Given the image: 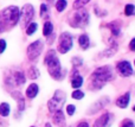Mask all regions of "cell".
<instances>
[{"instance_id": "obj_1", "label": "cell", "mask_w": 135, "mask_h": 127, "mask_svg": "<svg viewBox=\"0 0 135 127\" xmlns=\"http://www.w3.org/2000/svg\"><path fill=\"white\" fill-rule=\"evenodd\" d=\"M91 87L94 89H101L105 83H108L110 80L114 78V74L110 67L104 65L97 68L93 74H91Z\"/></svg>"}, {"instance_id": "obj_2", "label": "cell", "mask_w": 135, "mask_h": 127, "mask_svg": "<svg viewBox=\"0 0 135 127\" xmlns=\"http://www.w3.org/2000/svg\"><path fill=\"white\" fill-rule=\"evenodd\" d=\"M44 63L47 65L49 69V74L55 78V80H59L62 76V67H61V62L57 58L56 52L55 50H50L46 54L44 59Z\"/></svg>"}, {"instance_id": "obj_3", "label": "cell", "mask_w": 135, "mask_h": 127, "mask_svg": "<svg viewBox=\"0 0 135 127\" xmlns=\"http://www.w3.org/2000/svg\"><path fill=\"white\" fill-rule=\"evenodd\" d=\"M20 18V10L17 6H9L1 12V20L4 24L14 26Z\"/></svg>"}, {"instance_id": "obj_4", "label": "cell", "mask_w": 135, "mask_h": 127, "mask_svg": "<svg viewBox=\"0 0 135 127\" xmlns=\"http://www.w3.org/2000/svg\"><path fill=\"white\" fill-rule=\"evenodd\" d=\"M70 25L72 27H85L89 24V13L83 8H78L70 18Z\"/></svg>"}, {"instance_id": "obj_5", "label": "cell", "mask_w": 135, "mask_h": 127, "mask_svg": "<svg viewBox=\"0 0 135 127\" xmlns=\"http://www.w3.org/2000/svg\"><path fill=\"white\" fill-rule=\"evenodd\" d=\"M65 100H66L65 93L62 92V90H56L54 96H52V99H50L49 102H47V108H49V111L51 112V113H55L56 111L62 109L63 105L65 104Z\"/></svg>"}, {"instance_id": "obj_6", "label": "cell", "mask_w": 135, "mask_h": 127, "mask_svg": "<svg viewBox=\"0 0 135 127\" xmlns=\"http://www.w3.org/2000/svg\"><path fill=\"white\" fill-rule=\"evenodd\" d=\"M72 48V37L70 33L63 32L59 36V43H58V51L61 54H66Z\"/></svg>"}, {"instance_id": "obj_7", "label": "cell", "mask_w": 135, "mask_h": 127, "mask_svg": "<svg viewBox=\"0 0 135 127\" xmlns=\"http://www.w3.org/2000/svg\"><path fill=\"white\" fill-rule=\"evenodd\" d=\"M33 16H35V8H33L32 5L26 4L25 6L21 8L20 11V21L23 24V26H27L28 24L31 23V20L33 19Z\"/></svg>"}, {"instance_id": "obj_8", "label": "cell", "mask_w": 135, "mask_h": 127, "mask_svg": "<svg viewBox=\"0 0 135 127\" xmlns=\"http://www.w3.org/2000/svg\"><path fill=\"white\" fill-rule=\"evenodd\" d=\"M43 49H44V43H43L42 40H39V39L36 40V42L32 43V44L28 45V48H27V57L31 59V61L38 58L39 55L42 54Z\"/></svg>"}, {"instance_id": "obj_9", "label": "cell", "mask_w": 135, "mask_h": 127, "mask_svg": "<svg viewBox=\"0 0 135 127\" xmlns=\"http://www.w3.org/2000/svg\"><path fill=\"white\" fill-rule=\"evenodd\" d=\"M113 121H114V115L109 112H107V113L102 114L98 119H96L93 127H110Z\"/></svg>"}, {"instance_id": "obj_10", "label": "cell", "mask_w": 135, "mask_h": 127, "mask_svg": "<svg viewBox=\"0 0 135 127\" xmlns=\"http://www.w3.org/2000/svg\"><path fill=\"white\" fill-rule=\"evenodd\" d=\"M117 71L121 76L123 77H128L133 74V68H132V64L127 61H121L117 63Z\"/></svg>"}, {"instance_id": "obj_11", "label": "cell", "mask_w": 135, "mask_h": 127, "mask_svg": "<svg viewBox=\"0 0 135 127\" xmlns=\"http://www.w3.org/2000/svg\"><path fill=\"white\" fill-rule=\"evenodd\" d=\"M110 102V99L109 97H107V96H103V97H101L100 100H97V101L95 102V104L93 105V106L90 107V108L86 111V113L88 114H95V113H97L100 109H102L103 107H105Z\"/></svg>"}, {"instance_id": "obj_12", "label": "cell", "mask_w": 135, "mask_h": 127, "mask_svg": "<svg viewBox=\"0 0 135 127\" xmlns=\"http://www.w3.org/2000/svg\"><path fill=\"white\" fill-rule=\"evenodd\" d=\"M54 123L56 124L58 127H64L65 126V116H64L62 109L56 111L54 113Z\"/></svg>"}, {"instance_id": "obj_13", "label": "cell", "mask_w": 135, "mask_h": 127, "mask_svg": "<svg viewBox=\"0 0 135 127\" xmlns=\"http://www.w3.org/2000/svg\"><path fill=\"white\" fill-rule=\"evenodd\" d=\"M129 101H131V94L126 93V94H123L121 97H119L116 100V106L120 107V108H126L128 106Z\"/></svg>"}, {"instance_id": "obj_14", "label": "cell", "mask_w": 135, "mask_h": 127, "mask_svg": "<svg viewBox=\"0 0 135 127\" xmlns=\"http://www.w3.org/2000/svg\"><path fill=\"white\" fill-rule=\"evenodd\" d=\"M38 92H39L38 86L36 84V83H32V84H30L28 88L26 89V96H27L28 99H35V97L37 96Z\"/></svg>"}, {"instance_id": "obj_15", "label": "cell", "mask_w": 135, "mask_h": 127, "mask_svg": "<svg viewBox=\"0 0 135 127\" xmlns=\"http://www.w3.org/2000/svg\"><path fill=\"white\" fill-rule=\"evenodd\" d=\"M12 96H13V99L17 100V102H18V109L19 111H24L25 109V101H24V97L23 95L20 94L19 92H13L12 93Z\"/></svg>"}, {"instance_id": "obj_16", "label": "cell", "mask_w": 135, "mask_h": 127, "mask_svg": "<svg viewBox=\"0 0 135 127\" xmlns=\"http://www.w3.org/2000/svg\"><path fill=\"white\" fill-rule=\"evenodd\" d=\"M12 80H13V82H14L16 86H21V84L25 83L26 78H25V76H24V74L21 73V71H16V73L13 74Z\"/></svg>"}, {"instance_id": "obj_17", "label": "cell", "mask_w": 135, "mask_h": 127, "mask_svg": "<svg viewBox=\"0 0 135 127\" xmlns=\"http://www.w3.org/2000/svg\"><path fill=\"white\" fill-rule=\"evenodd\" d=\"M78 43H79V46H81L83 50H86L89 46H90V40H89V37L86 35H81L79 36Z\"/></svg>"}, {"instance_id": "obj_18", "label": "cell", "mask_w": 135, "mask_h": 127, "mask_svg": "<svg viewBox=\"0 0 135 127\" xmlns=\"http://www.w3.org/2000/svg\"><path fill=\"white\" fill-rule=\"evenodd\" d=\"M71 78H72L71 80L72 88H79L82 84H83V77H82L81 75H78V74H75Z\"/></svg>"}, {"instance_id": "obj_19", "label": "cell", "mask_w": 135, "mask_h": 127, "mask_svg": "<svg viewBox=\"0 0 135 127\" xmlns=\"http://www.w3.org/2000/svg\"><path fill=\"white\" fill-rule=\"evenodd\" d=\"M108 27L112 30L113 36H119V35H120L121 27H120V25H119V23H117V21H113V23L108 24Z\"/></svg>"}, {"instance_id": "obj_20", "label": "cell", "mask_w": 135, "mask_h": 127, "mask_svg": "<svg viewBox=\"0 0 135 127\" xmlns=\"http://www.w3.org/2000/svg\"><path fill=\"white\" fill-rule=\"evenodd\" d=\"M52 31H54V25H52V23L46 21V23L44 24V27H43V35H44L45 37H49L52 33Z\"/></svg>"}, {"instance_id": "obj_21", "label": "cell", "mask_w": 135, "mask_h": 127, "mask_svg": "<svg viewBox=\"0 0 135 127\" xmlns=\"http://www.w3.org/2000/svg\"><path fill=\"white\" fill-rule=\"evenodd\" d=\"M9 112H11L9 105L7 104V102H2V104L0 105V115L5 118V116H7L9 114Z\"/></svg>"}, {"instance_id": "obj_22", "label": "cell", "mask_w": 135, "mask_h": 127, "mask_svg": "<svg viewBox=\"0 0 135 127\" xmlns=\"http://www.w3.org/2000/svg\"><path fill=\"white\" fill-rule=\"evenodd\" d=\"M28 77L32 78V80H36V78L39 77V70H38L36 67H31L30 69H28Z\"/></svg>"}, {"instance_id": "obj_23", "label": "cell", "mask_w": 135, "mask_h": 127, "mask_svg": "<svg viewBox=\"0 0 135 127\" xmlns=\"http://www.w3.org/2000/svg\"><path fill=\"white\" fill-rule=\"evenodd\" d=\"M37 29H38V25L36 23H30L27 25V29H26V33H27L28 36H31V35H33V33L37 31Z\"/></svg>"}, {"instance_id": "obj_24", "label": "cell", "mask_w": 135, "mask_h": 127, "mask_svg": "<svg viewBox=\"0 0 135 127\" xmlns=\"http://www.w3.org/2000/svg\"><path fill=\"white\" fill-rule=\"evenodd\" d=\"M66 8V0H58L56 2V10L58 12H63Z\"/></svg>"}, {"instance_id": "obj_25", "label": "cell", "mask_w": 135, "mask_h": 127, "mask_svg": "<svg viewBox=\"0 0 135 127\" xmlns=\"http://www.w3.org/2000/svg\"><path fill=\"white\" fill-rule=\"evenodd\" d=\"M135 13V6L133 4H128L124 7V14L126 16H133Z\"/></svg>"}, {"instance_id": "obj_26", "label": "cell", "mask_w": 135, "mask_h": 127, "mask_svg": "<svg viewBox=\"0 0 135 127\" xmlns=\"http://www.w3.org/2000/svg\"><path fill=\"white\" fill-rule=\"evenodd\" d=\"M89 1H90V0H76V1L74 2V8H75V10L82 8V7H83L84 5L88 4Z\"/></svg>"}, {"instance_id": "obj_27", "label": "cell", "mask_w": 135, "mask_h": 127, "mask_svg": "<svg viewBox=\"0 0 135 127\" xmlns=\"http://www.w3.org/2000/svg\"><path fill=\"white\" fill-rule=\"evenodd\" d=\"M72 97H74L75 100H82L84 97V93L81 92V90L76 89L74 93H72Z\"/></svg>"}, {"instance_id": "obj_28", "label": "cell", "mask_w": 135, "mask_h": 127, "mask_svg": "<svg viewBox=\"0 0 135 127\" xmlns=\"http://www.w3.org/2000/svg\"><path fill=\"white\" fill-rule=\"evenodd\" d=\"M40 17L42 18H46L47 17V6L45 4L40 5Z\"/></svg>"}, {"instance_id": "obj_29", "label": "cell", "mask_w": 135, "mask_h": 127, "mask_svg": "<svg viewBox=\"0 0 135 127\" xmlns=\"http://www.w3.org/2000/svg\"><path fill=\"white\" fill-rule=\"evenodd\" d=\"M75 111H76V107H75L74 105H69V106L66 107V113L69 114L70 116L74 115V114H75Z\"/></svg>"}, {"instance_id": "obj_30", "label": "cell", "mask_w": 135, "mask_h": 127, "mask_svg": "<svg viewBox=\"0 0 135 127\" xmlns=\"http://www.w3.org/2000/svg\"><path fill=\"white\" fill-rule=\"evenodd\" d=\"M121 127H135V125L132 120H124Z\"/></svg>"}, {"instance_id": "obj_31", "label": "cell", "mask_w": 135, "mask_h": 127, "mask_svg": "<svg viewBox=\"0 0 135 127\" xmlns=\"http://www.w3.org/2000/svg\"><path fill=\"white\" fill-rule=\"evenodd\" d=\"M5 49H6V40L0 39V54H2L5 51Z\"/></svg>"}, {"instance_id": "obj_32", "label": "cell", "mask_w": 135, "mask_h": 127, "mask_svg": "<svg viewBox=\"0 0 135 127\" xmlns=\"http://www.w3.org/2000/svg\"><path fill=\"white\" fill-rule=\"evenodd\" d=\"M83 63V61H82L81 58H77V57H75V58H72V64L74 65H81V64Z\"/></svg>"}, {"instance_id": "obj_33", "label": "cell", "mask_w": 135, "mask_h": 127, "mask_svg": "<svg viewBox=\"0 0 135 127\" xmlns=\"http://www.w3.org/2000/svg\"><path fill=\"white\" fill-rule=\"evenodd\" d=\"M129 48H131L132 51H135V38L131 40V44H129Z\"/></svg>"}, {"instance_id": "obj_34", "label": "cell", "mask_w": 135, "mask_h": 127, "mask_svg": "<svg viewBox=\"0 0 135 127\" xmlns=\"http://www.w3.org/2000/svg\"><path fill=\"white\" fill-rule=\"evenodd\" d=\"M77 127H89V124L85 123V121H82V123L78 124V126H77Z\"/></svg>"}, {"instance_id": "obj_35", "label": "cell", "mask_w": 135, "mask_h": 127, "mask_svg": "<svg viewBox=\"0 0 135 127\" xmlns=\"http://www.w3.org/2000/svg\"><path fill=\"white\" fill-rule=\"evenodd\" d=\"M4 25H5V24L2 23L1 18H0V32H2V31H4Z\"/></svg>"}, {"instance_id": "obj_36", "label": "cell", "mask_w": 135, "mask_h": 127, "mask_svg": "<svg viewBox=\"0 0 135 127\" xmlns=\"http://www.w3.org/2000/svg\"><path fill=\"white\" fill-rule=\"evenodd\" d=\"M45 127H51V125H50V124H46V125H45Z\"/></svg>"}, {"instance_id": "obj_37", "label": "cell", "mask_w": 135, "mask_h": 127, "mask_svg": "<svg viewBox=\"0 0 135 127\" xmlns=\"http://www.w3.org/2000/svg\"><path fill=\"white\" fill-rule=\"evenodd\" d=\"M133 109H134V111H135V106H134V107H133Z\"/></svg>"}, {"instance_id": "obj_38", "label": "cell", "mask_w": 135, "mask_h": 127, "mask_svg": "<svg viewBox=\"0 0 135 127\" xmlns=\"http://www.w3.org/2000/svg\"><path fill=\"white\" fill-rule=\"evenodd\" d=\"M31 127H35V126H31Z\"/></svg>"}, {"instance_id": "obj_39", "label": "cell", "mask_w": 135, "mask_h": 127, "mask_svg": "<svg viewBox=\"0 0 135 127\" xmlns=\"http://www.w3.org/2000/svg\"><path fill=\"white\" fill-rule=\"evenodd\" d=\"M134 64H135V61H134Z\"/></svg>"}]
</instances>
